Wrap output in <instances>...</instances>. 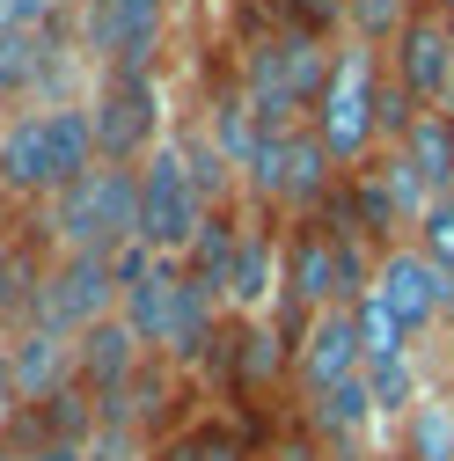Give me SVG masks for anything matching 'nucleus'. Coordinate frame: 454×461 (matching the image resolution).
<instances>
[{
  "label": "nucleus",
  "mask_w": 454,
  "mask_h": 461,
  "mask_svg": "<svg viewBox=\"0 0 454 461\" xmlns=\"http://www.w3.org/2000/svg\"><path fill=\"white\" fill-rule=\"evenodd\" d=\"M411 110L418 103L395 88V74L381 67V44L345 37V44H337V59H330V81H322L315 110H308V132L352 176V168H367L381 147H395V132L411 125Z\"/></svg>",
  "instance_id": "1"
},
{
  "label": "nucleus",
  "mask_w": 454,
  "mask_h": 461,
  "mask_svg": "<svg viewBox=\"0 0 454 461\" xmlns=\"http://www.w3.org/2000/svg\"><path fill=\"white\" fill-rule=\"evenodd\" d=\"M103 154H95V125H88V103L59 95V103H37L15 110L0 125V198L15 205H51L74 176H88Z\"/></svg>",
  "instance_id": "2"
},
{
  "label": "nucleus",
  "mask_w": 454,
  "mask_h": 461,
  "mask_svg": "<svg viewBox=\"0 0 454 461\" xmlns=\"http://www.w3.org/2000/svg\"><path fill=\"white\" fill-rule=\"evenodd\" d=\"M330 59H337V44L294 30V23H278L264 37H250V51L235 59V81L242 95L257 103V118L264 125H308V110L330 81Z\"/></svg>",
  "instance_id": "3"
},
{
  "label": "nucleus",
  "mask_w": 454,
  "mask_h": 461,
  "mask_svg": "<svg viewBox=\"0 0 454 461\" xmlns=\"http://www.w3.org/2000/svg\"><path fill=\"white\" fill-rule=\"evenodd\" d=\"M44 242L51 249H95V257L132 249L140 242V168L95 161L88 176H74L44 205Z\"/></svg>",
  "instance_id": "4"
},
{
  "label": "nucleus",
  "mask_w": 454,
  "mask_h": 461,
  "mask_svg": "<svg viewBox=\"0 0 454 461\" xmlns=\"http://www.w3.org/2000/svg\"><path fill=\"white\" fill-rule=\"evenodd\" d=\"M81 103H88V125H95V154L103 161L140 168L161 140H177V132H168L161 67H110V74H95V88Z\"/></svg>",
  "instance_id": "5"
},
{
  "label": "nucleus",
  "mask_w": 454,
  "mask_h": 461,
  "mask_svg": "<svg viewBox=\"0 0 454 461\" xmlns=\"http://www.w3.org/2000/svg\"><path fill=\"white\" fill-rule=\"evenodd\" d=\"M213 212H220V198L198 184L184 140H161V147L140 161V242L161 249V257H184Z\"/></svg>",
  "instance_id": "6"
},
{
  "label": "nucleus",
  "mask_w": 454,
  "mask_h": 461,
  "mask_svg": "<svg viewBox=\"0 0 454 461\" xmlns=\"http://www.w3.org/2000/svg\"><path fill=\"white\" fill-rule=\"evenodd\" d=\"M103 315H118V264L95 257V249H44L37 257V294H30L23 322H51V330L81 337Z\"/></svg>",
  "instance_id": "7"
},
{
  "label": "nucleus",
  "mask_w": 454,
  "mask_h": 461,
  "mask_svg": "<svg viewBox=\"0 0 454 461\" xmlns=\"http://www.w3.org/2000/svg\"><path fill=\"white\" fill-rule=\"evenodd\" d=\"M367 294L404 322L418 344H432L440 330H454V278L418 249V242H388L381 257H374V285Z\"/></svg>",
  "instance_id": "8"
},
{
  "label": "nucleus",
  "mask_w": 454,
  "mask_h": 461,
  "mask_svg": "<svg viewBox=\"0 0 454 461\" xmlns=\"http://www.w3.org/2000/svg\"><path fill=\"white\" fill-rule=\"evenodd\" d=\"M168 44V0H81V51L95 74L110 67H161Z\"/></svg>",
  "instance_id": "9"
},
{
  "label": "nucleus",
  "mask_w": 454,
  "mask_h": 461,
  "mask_svg": "<svg viewBox=\"0 0 454 461\" xmlns=\"http://www.w3.org/2000/svg\"><path fill=\"white\" fill-rule=\"evenodd\" d=\"M388 74L418 110H454V30L432 0H418V15L395 30L388 44Z\"/></svg>",
  "instance_id": "10"
},
{
  "label": "nucleus",
  "mask_w": 454,
  "mask_h": 461,
  "mask_svg": "<svg viewBox=\"0 0 454 461\" xmlns=\"http://www.w3.org/2000/svg\"><path fill=\"white\" fill-rule=\"evenodd\" d=\"M367 374V337H359V315L352 308H322L294 330V402L301 395H322L337 381Z\"/></svg>",
  "instance_id": "11"
},
{
  "label": "nucleus",
  "mask_w": 454,
  "mask_h": 461,
  "mask_svg": "<svg viewBox=\"0 0 454 461\" xmlns=\"http://www.w3.org/2000/svg\"><path fill=\"white\" fill-rule=\"evenodd\" d=\"M147 359H154V352L125 330V315H103V322H88V330L74 337V381L88 388L95 411H110V402L147 374Z\"/></svg>",
  "instance_id": "12"
},
{
  "label": "nucleus",
  "mask_w": 454,
  "mask_h": 461,
  "mask_svg": "<svg viewBox=\"0 0 454 461\" xmlns=\"http://www.w3.org/2000/svg\"><path fill=\"white\" fill-rule=\"evenodd\" d=\"M264 432L242 411H220V402H198V411L161 439V461H257Z\"/></svg>",
  "instance_id": "13"
},
{
  "label": "nucleus",
  "mask_w": 454,
  "mask_h": 461,
  "mask_svg": "<svg viewBox=\"0 0 454 461\" xmlns=\"http://www.w3.org/2000/svg\"><path fill=\"white\" fill-rule=\"evenodd\" d=\"M0 352H8V374H15V395H23V402L74 388V337H67V330H51V322H15Z\"/></svg>",
  "instance_id": "14"
},
{
  "label": "nucleus",
  "mask_w": 454,
  "mask_h": 461,
  "mask_svg": "<svg viewBox=\"0 0 454 461\" xmlns=\"http://www.w3.org/2000/svg\"><path fill=\"white\" fill-rule=\"evenodd\" d=\"M59 74V30L51 23H8L0 30V103H30Z\"/></svg>",
  "instance_id": "15"
},
{
  "label": "nucleus",
  "mask_w": 454,
  "mask_h": 461,
  "mask_svg": "<svg viewBox=\"0 0 454 461\" xmlns=\"http://www.w3.org/2000/svg\"><path fill=\"white\" fill-rule=\"evenodd\" d=\"M388 461H454V388L432 381L404 418H395Z\"/></svg>",
  "instance_id": "16"
},
{
  "label": "nucleus",
  "mask_w": 454,
  "mask_h": 461,
  "mask_svg": "<svg viewBox=\"0 0 454 461\" xmlns=\"http://www.w3.org/2000/svg\"><path fill=\"white\" fill-rule=\"evenodd\" d=\"M81 461H161V439L125 418H95V432L81 439Z\"/></svg>",
  "instance_id": "17"
},
{
  "label": "nucleus",
  "mask_w": 454,
  "mask_h": 461,
  "mask_svg": "<svg viewBox=\"0 0 454 461\" xmlns=\"http://www.w3.org/2000/svg\"><path fill=\"white\" fill-rule=\"evenodd\" d=\"M352 315H359V337H367V366H381V359H404V352H425V344L404 330V322H395L374 294H359L352 301Z\"/></svg>",
  "instance_id": "18"
},
{
  "label": "nucleus",
  "mask_w": 454,
  "mask_h": 461,
  "mask_svg": "<svg viewBox=\"0 0 454 461\" xmlns=\"http://www.w3.org/2000/svg\"><path fill=\"white\" fill-rule=\"evenodd\" d=\"M411 15H418V0H345V37L395 44V30H404Z\"/></svg>",
  "instance_id": "19"
},
{
  "label": "nucleus",
  "mask_w": 454,
  "mask_h": 461,
  "mask_svg": "<svg viewBox=\"0 0 454 461\" xmlns=\"http://www.w3.org/2000/svg\"><path fill=\"white\" fill-rule=\"evenodd\" d=\"M411 242H418V249H425V257H432V264H440V271L454 278V191H440V198H432V205L418 212Z\"/></svg>",
  "instance_id": "20"
},
{
  "label": "nucleus",
  "mask_w": 454,
  "mask_h": 461,
  "mask_svg": "<svg viewBox=\"0 0 454 461\" xmlns=\"http://www.w3.org/2000/svg\"><path fill=\"white\" fill-rule=\"evenodd\" d=\"M278 23H294L322 44H345V0H278Z\"/></svg>",
  "instance_id": "21"
},
{
  "label": "nucleus",
  "mask_w": 454,
  "mask_h": 461,
  "mask_svg": "<svg viewBox=\"0 0 454 461\" xmlns=\"http://www.w3.org/2000/svg\"><path fill=\"white\" fill-rule=\"evenodd\" d=\"M257 461H330V454H322V447H315V439L294 425V411H286V418H278V425L264 432V454H257Z\"/></svg>",
  "instance_id": "22"
},
{
  "label": "nucleus",
  "mask_w": 454,
  "mask_h": 461,
  "mask_svg": "<svg viewBox=\"0 0 454 461\" xmlns=\"http://www.w3.org/2000/svg\"><path fill=\"white\" fill-rule=\"evenodd\" d=\"M0 461H30V454H23V447H15L8 432H0Z\"/></svg>",
  "instance_id": "23"
},
{
  "label": "nucleus",
  "mask_w": 454,
  "mask_h": 461,
  "mask_svg": "<svg viewBox=\"0 0 454 461\" xmlns=\"http://www.w3.org/2000/svg\"><path fill=\"white\" fill-rule=\"evenodd\" d=\"M432 8H440V15H447V23H454V0H432Z\"/></svg>",
  "instance_id": "24"
},
{
  "label": "nucleus",
  "mask_w": 454,
  "mask_h": 461,
  "mask_svg": "<svg viewBox=\"0 0 454 461\" xmlns=\"http://www.w3.org/2000/svg\"><path fill=\"white\" fill-rule=\"evenodd\" d=\"M0 344H8V315H0Z\"/></svg>",
  "instance_id": "25"
},
{
  "label": "nucleus",
  "mask_w": 454,
  "mask_h": 461,
  "mask_svg": "<svg viewBox=\"0 0 454 461\" xmlns=\"http://www.w3.org/2000/svg\"><path fill=\"white\" fill-rule=\"evenodd\" d=\"M440 381H447V388H454V366H447V374H440Z\"/></svg>",
  "instance_id": "26"
},
{
  "label": "nucleus",
  "mask_w": 454,
  "mask_h": 461,
  "mask_svg": "<svg viewBox=\"0 0 454 461\" xmlns=\"http://www.w3.org/2000/svg\"><path fill=\"white\" fill-rule=\"evenodd\" d=\"M447 30H454V23H447Z\"/></svg>",
  "instance_id": "27"
}]
</instances>
